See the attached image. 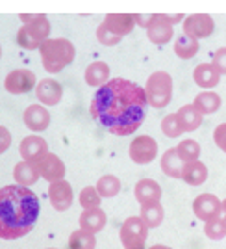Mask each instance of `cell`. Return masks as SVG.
<instances>
[{
	"label": "cell",
	"instance_id": "cell-9",
	"mask_svg": "<svg viewBox=\"0 0 226 249\" xmlns=\"http://www.w3.org/2000/svg\"><path fill=\"white\" fill-rule=\"evenodd\" d=\"M35 167L39 171V177H43L48 184L63 180V177H65V164L62 162V158L54 153H45L41 158H37Z\"/></svg>",
	"mask_w": 226,
	"mask_h": 249
},
{
	"label": "cell",
	"instance_id": "cell-23",
	"mask_svg": "<svg viewBox=\"0 0 226 249\" xmlns=\"http://www.w3.org/2000/svg\"><path fill=\"white\" fill-rule=\"evenodd\" d=\"M110 80V65L106 62H93L85 69V82L93 88H100Z\"/></svg>",
	"mask_w": 226,
	"mask_h": 249
},
{
	"label": "cell",
	"instance_id": "cell-5",
	"mask_svg": "<svg viewBox=\"0 0 226 249\" xmlns=\"http://www.w3.org/2000/svg\"><path fill=\"white\" fill-rule=\"evenodd\" d=\"M145 95H146V104H150L156 110H161L171 103L173 97V78L165 71H156L148 76L146 86H145Z\"/></svg>",
	"mask_w": 226,
	"mask_h": 249
},
{
	"label": "cell",
	"instance_id": "cell-21",
	"mask_svg": "<svg viewBox=\"0 0 226 249\" xmlns=\"http://www.w3.org/2000/svg\"><path fill=\"white\" fill-rule=\"evenodd\" d=\"M180 178L184 180L185 184H189V186H200V184H204L206 178H208V167L200 160L187 162L182 167V177Z\"/></svg>",
	"mask_w": 226,
	"mask_h": 249
},
{
	"label": "cell",
	"instance_id": "cell-43",
	"mask_svg": "<svg viewBox=\"0 0 226 249\" xmlns=\"http://www.w3.org/2000/svg\"><path fill=\"white\" fill-rule=\"evenodd\" d=\"M0 58H2V47H0Z\"/></svg>",
	"mask_w": 226,
	"mask_h": 249
},
{
	"label": "cell",
	"instance_id": "cell-6",
	"mask_svg": "<svg viewBox=\"0 0 226 249\" xmlns=\"http://www.w3.org/2000/svg\"><path fill=\"white\" fill-rule=\"evenodd\" d=\"M148 229L139 216H132L121 225V244L124 249H145Z\"/></svg>",
	"mask_w": 226,
	"mask_h": 249
},
{
	"label": "cell",
	"instance_id": "cell-39",
	"mask_svg": "<svg viewBox=\"0 0 226 249\" xmlns=\"http://www.w3.org/2000/svg\"><path fill=\"white\" fill-rule=\"evenodd\" d=\"M154 15H156V13H150V15H145V13H135L134 22H135V24H139V26H143V28H148V26H150V22L154 21Z\"/></svg>",
	"mask_w": 226,
	"mask_h": 249
},
{
	"label": "cell",
	"instance_id": "cell-4",
	"mask_svg": "<svg viewBox=\"0 0 226 249\" xmlns=\"http://www.w3.org/2000/svg\"><path fill=\"white\" fill-rule=\"evenodd\" d=\"M21 21L24 22L21 30L17 32V43L26 51H35L41 47L43 41L48 39L50 34V22L47 15H21Z\"/></svg>",
	"mask_w": 226,
	"mask_h": 249
},
{
	"label": "cell",
	"instance_id": "cell-37",
	"mask_svg": "<svg viewBox=\"0 0 226 249\" xmlns=\"http://www.w3.org/2000/svg\"><path fill=\"white\" fill-rule=\"evenodd\" d=\"M213 140H215V145L226 153V123H221L217 126L215 130H213Z\"/></svg>",
	"mask_w": 226,
	"mask_h": 249
},
{
	"label": "cell",
	"instance_id": "cell-42",
	"mask_svg": "<svg viewBox=\"0 0 226 249\" xmlns=\"http://www.w3.org/2000/svg\"><path fill=\"white\" fill-rule=\"evenodd\" d=\"M150 249H171L169 246H163V244H156V246H152Z\"/></svg>",
	"mask_w": 226,
	"mask_h": 249
},
{
	"label": "cell",
	"instance_id": "cell-24",
	"mask_svg": "<svg viewBox=\"0 0 226 249\" xmlns=\"http://www.w3.org/2000/svg\"><path fill=\"white\" fill-rule=\"evenodd\" d=\"M176 117H178V121L182 124V130L184 132H193L202 123V115L196 112V108L193 104H184L176 112Z\"/></svg>",
	"mask_w": 226,
	"mask_h": 249
},
{
	"label": "cell",
	"instance_id": "cell-30",
	"mask_svg": "<svg viewBox=\"0 0 226 249\" xmlns=\"http://www.w3.org/2000/svg\"><path fill=\"white\" fill-rule=\"evenodd\" d=\"M196 52H198V41L195 39H189L185 36H180L175 41V54L182 60H191L195 58Z\"/></svg>",
	"mask_w": 226,
	"mask_h": 249
},
{
	"label": "cell",
	"instance_id": "cell-29",
	"mask_svg": "<svg viewBox=\"0 0 226 249\" xmlns=\"http://www.w3.org/2000/svg\"><path fill=\"white\" fill-rule=\"evenodd\" d=\"M95 246H97V236L89 231L78 229L69 236V248L71 249H95Z\"/></svg>",
	"mask_w": 226,
	"mask_h": 249
},
{
	"label": "cell",
	"instance_id": "cell-2",
	"mask_svg": "<svg viewBox=\"0 0 226 249\" xmlns=\"http://www.w3.org/2000/svg\"><path fill=\"white\" fill-rule=\"evenodd\" d=\"M39 199L24 186L8 184L0 188V238H22L35 227L39 218Z\"/></svg>",
	"mask_w": 226,
	"mask_h": 249
},
{
	"label": "cell",
	"instance_id": "cell-10",
	"mask_svg": "<svg viewBox=\"0 0 226 249\" xmlns=\"http://www.w3.org/2000/svg\"><path fill=\"white\" fill-rule=\"evenodd\" d=\"M35 84H37V78L32 71H28V69H15V71H11L6 76L4 88L11 95H22L32 91L35 88Z\"/></svg>",
	"mask_w": 226,
	"mask_h": 249
},
{
	"label": "cell",
	"instance_id": "cell-35",
	"mask_svg": "<svg viewBox=\"0 0 226 249\" xmlns=\"http://www.w3.org/2000/svg\"><path fill=\"white\" fill-rule=\"evenodd\" d=\"M97 39L102 43V45H106V47H115L117 43L121 41V37L113 36L112 32L108 30L104 24H100V26H98V30H97Z\"/></svg>",
	"mask_w": 226,
	"mask_h": 249
},
{
	"label": "cell",
	"instance_id": "cell-25",
	"mask_svg": "<svg viewBox=\"0 0 226 249\" xmlns=\"http://www.w3.org/2000/svg\"><path fill=\"white\" fill-rule=\"evenodd\" d=\"M193 106L196 108V112L200 115H208L213 114L221 108V97L213 91H202L195 97L193 101Z\"/></svg>",
	"mask_w": 226,
	"mask_h": 249
},
{
	"label": "cell",
	"instance_id": "cell-17",
	"mask_svg": "<svg viewBox=\"0 0 226 249\" xmlns=\"http://www.w3.org/2000/svg\"><path fill=\"white\" fill-rule=\"evenodd\" d=\"M19 153H21L22 160H28V162H35L37 158H41L45 153H48V145L47 142L43 140L41 136H26L22 138L21 145H19Z\"/></svg>",
	"mask_w": 226,
	"mask_h": 249
},
{
	"label": "cell",
	"instance_id": "cell-32",
	"mask_svg": "<svg viewBox=\"0 0 226 249\" xmlns=\"http://www.w3.org/2000/svg\"><path fill=\"white\" fill-rule=\"evenodd\" d=\"M204 234L210 240H223L226 236V221L221 216L208 219L204 225Z\"/></svg>",
	"mask_w": 226,
	"mask_h": 249
},
{
	"label": "cell",
	"instance_id": "cell-13",
	"mask_svg": "<svg viewBox=\"0 0 226 249\" xmlns=\"http://www.w3.org/2000/svg\"><path fill=\"white\" fill-rule=\"evenodd\" d=\"M35 97L43 106H56L63 97L62 84L54 78H43L35 86Z\"/></svg>",
	"mask_w": 226,
	"mask_h": 249
},
{
	"label": "cell",
	"instance_id": "cell-20",
	"mask_svg": "<svg viewBox=\"0 0 226 249\" xmlns=\"http://www.w3.org/2000/svg\"><path fill=\"white\" fill-rule=\"evenodd\" d=\"M193 80L196 86H200L204 89H211L219 84L221 74L217 73V69L211 63H198L193 71Z\"/></svg>",
	"mask_w": 226,
	"mask_h": 249
},
{
	"label": "cell",
	"instance_id": "cell-8",
	"mask_svg": "<svg viewBox=\"0 0 226 249\" xmlns=\"http://www.w3.org/2000/svg\"><path fill=\"white\" fill-rule=\"evenodd\" d=\"M130 158L134 160L135 164L145 166V164H150L152 160H156L158 155V143L152 136H137L134 142L130 143Z\"/></svg>",
	"mask_w": 226,
	"mask_h": 249
},
{
	"label": "cell",
	"instance_id": "cell-22",
	"mask_svg": "<svg viewBox=\"0 0 226 249\" xmlns=\"http://www.w3.org/2000/svg\"><path fill=\"white\" fill-rule=\"evenodd\" d=\"M13 177H15V182H17L19 186L28 188L37 182L39 171H37V167H35V162L22 160V162H19V164L15 166V169H13Z\"/></svg>",
	"mask_w": 226,
	"mask_h": 249
},
{
	"label": "cell",
	"instance_id": "cell-40",
	"mask_svg": "<svg viewBox=\"0 0 226 249\" xmlns=\"http://www.w3.org/2000/svg\"><path fill=\"white\" fill-rule=\"evenodd\" d=\"M167 15V13H165ZM184 19V15H167V21L171 22L173 26H175V22H178V21H182Z\"/></svg>",
	"mask_w": 226,
	"mask_h": 249
},
{
	"label": "cell",
	"instance_id": "cell-36",
	"mask_svg": "<svg viewBox=\"0 0 226 249\" xmlns=\"http://www.w3.org/2000/svg\"><path fill=\"white\" fill-rule=\"evenodd\" d=\"M211 65L215 67L219 74H226V47L217 49L215 54H213V63Z\"/></svg>",
	"mask_w": 226,
	"mask_h": 249
},
{
	"label": "cell",
	"instance_id": "cell-18",
	"mask_svg": "<svg viewBox=\"0 0 226 249\" xmlns=\"http://www.w3.org/2000/svg\"><path fill=\"white\" fill-rule=\"evenodd\" d=\"M134 196L139 205L160 203L161 199V186L152 178H141L134 188Z\"/></svg>",
	"mask_w": 226,
	"mask_h": 249
},
{
	"label": "cell",
	"instance_id": "cell-19",
	"mask_svg": "<svg viewBox=\"0 0 226 249\" xmlns=\"http://www.w3.org/2000/svg\"><path fill=\"white\" fill-rule=\"evenodd\" d=\"M80 229L83 231H89L93 234H97V232H100L104 227H106V212H104L102 208H89V210H83L82 216H80Z\"/></svg>",
	"mask_w": 226,
	"mask_h": 249
},
{
	"label": "cell",
	"instance_id": "cell-11",
	"mask_svg": "<svg viewBox=\"0 0 226 249\" xmlns=\"http://www.w3.org/2000/svg\"><path fill=\"white\" fill-rule=\"evenodd\" d=\"M193 212L198 219L208 221L221 216V199L213 194H200L193 201Z\"/></svg>",
	"mask_w": 226,
	"mask_h": 249
},
{
	"label": "cell",
	"instance_id": "cell-14",
	"mask_svg": "<svg viewBox=\"0 0 226 249\" xmlns=\"http://www.w3.org/2000/svg\"><path fill=\"white\" fill-rule=\"evenodd\" d=\"M48 199H50L52 207L56 208L58 212H63L72 205V186L67 180H58V182H52L48 186Z\"/></svg>",
	"mask_w": 226,
	"mask_h": 249
},
{
	"label": "cell",
	"instance_id": "cell-41",
	"mask_svg": "<svg viewBox=\"0 0 226 249\" xmlns=\"http://www.w3.org/2000/svg\"><path fill=\"white\" fill-rule=\"evenodd\" d=\"M221 218L226 221V199L225 201H221Z\"/></svg>",
	"mask_w": 226,
	"mask_h": 249
},
{
	"label": "cell",
	"instance_id": "cell-31",
	"mask_svg": "<svg viewBox=\"0 0 226 249\" xmlns=\"http://www.w3.org/2000/svg\"><path fill=\"white\" fill-rule=\"evenodd\" d=\"M176 153L182 158V162L187 164V162H195L200 156V145L196 143L195 140H184L176 145Z\"/></svg>",
	"mask_w": 226,
	"mask_h": 249
},
{
	"label": "cell",
	"instance_id": "cell-44",
	"mask_svg": "<svg viewBox=\"0 0 226 249\" xmlns=\"http://www.w3.org/2000/svg\"><path fill=\"white\" fill-rule=\"evenodd\" d=\"M47 249H56V248H47Z\"/></svg>",
	"mask_w": 226,
	"mask_h": 249
},
{
	"label": "cell",
	"instance_id": "cell-28",
	"mask_svg": "<svg viewBox=\"0 0 226 249\" xmlns=\"http://www.w3.org/2000/svg\"><path fill=\"white\" fill-rule=\"evenodd\" d=\"M95 188H97V192H98L100 197L112 199L121 192V180L115 175H104L98 178V182H97Z\"/></svg>",
	"mask_w": 226,
	"mask_h": 249
},
{
	"label": "cell",
	"instance_id": "cell-1",
	"mask_svg": "<svg viewBox=\"0 0 226 249\" xmlns=\"http://www.w3.org/2000/svg\"><path fill=\"white\" fill-rule=\"evenodd\" d=\"M146 95L141 86L126 78H112L97 89L91 115L115 136H130L146 115Z\"/></svg>",
	"mask_w": 226,
	"mask_h": 249
},
{
	"label": "cell",
	"instance_id": "cell-34",
	"mask_svg": "<svg viewBox=\"0 0 226 249\" xmlns=\"http://www.w3.org/2000/svg\"><path fill=\"white\" fill-rule=\"evenodd\" d=\"M161 130H163V134L167 136V138H178V136L184 134L182 124H180V121H178L176 114L165 115L163 121H161Z\"/></svg>",
	"mask_w": 226,
	"mask_h": 249
},
{
	"label": "cell",
	"instance_id": "cell-27",
	"mask_svg": "<svg viewBox=\"0 0 226 249\" xmlns=\"http://www.w3.org/2000/svg\"><path fill=\"white\" fill-rule=\"evenodd\" d=\"M165 216V210L160 203H148V205H141V221H143L146 229H156L161 225Z\"/></svg>",
	"mask_w": 226,
	"mask_h": 249
},
{
	"label": "cell",
	"instance_id": "cell-16",
	"mask_svg": "<svg viewBox=\"0 0 226 249\" xmlns=\"http://www.w3.org/2000/svg\"><path fill=\"white\" fill-rule=\"evenodd\" d=\"M24 124L33 132H43L50 124V114L43 104H30L24 110Z\"/></svg>",
	"mask_w": 226,
	"mask_h": 249
},
{
	"label": "cell",
	"instance_id": "cell-7",
	"mask_svg": "<svg viewBox=\"0 0 226 249\" xmlns=\"http://www.w3.org/2000/svg\"><path fill=\"white\" fill-rule=\"evenodd\" d=\"M182 30H184L185 37L198 41V39L210 37L213 34V30H215V21L208 13H193V15L185 17Z\"/></svg>",
	"mask_w": 226,
	"mask_h": 249
},
{
	"label": "cell",
	"instance_id": "cell-3",
	"mask_svg": "<svg viewBox=\"0 0 226 249\" xmlns=\"http://www.w3.org/2000/svg\"><path fill=\"white\" fill-rule=\"evenodd\" d=\"M39 54H41V62L45 71L56 74L62 73L67 65H71L74 60V45L65 37H58V39H47L41 43L39 47Z\"/></svg>",
	"mask_w": 226,
	"mask_h": 249
},
{
	"label": "cell",
	"instance_id": "cell-26",
	"mask_svg": "<svg viewBox=\"0 0 226 249\" xmlns=\"http://www.w3.org/2000/svg\"><path fill=\"white\" fill-rule=\"evenodd\" d=\"M182 167H184V162L176 153V147L175 149H167L161 156V169H163L165 175L171 177V178H180L182 177Z\"/></svg>",
	"mask_w": 226,
	"mask_h": 249
},
{
	"label": "cell",
	"instance_id": "cell-38",
	"mask_svg": "<svg viewBox=\"0 0 226 249\" xmlns=\"http://www.w3.org/2000/svg\"><path fill=\"white\" fill-rule=\"evenodd\" d=\"M11 145V134L6 126H0V155L6 153Z\"/></svg>",
	"mask_w": 226,
	"mask_h": 249
},
{
	"label": "cell",
	"instance_id": "cell-15",
	"mask_svg": "<svg viewBox=\"0 0 226 249\" xmlns=\"http://www.w3.org/2000/svg\"><path fill=\"white\" fill-rule=\"evenodd\" d=\"M102 24L112 32L113 36H117V37H121V39H123L124 36H128V34L135 28L134 15H132V13H108V15L104 17Z\"/></svg>",
	"mask_w": 226,
	"mask_h": 249
},
{
	"label": "cell",
	"instance_id": "cell-12",
	"mask_svg": "<svg viewBox=\"0 0 226 249\" xmlns=\"http://www.w3.org/2000/svg\"><path fill=\"white\" fill-rule=\"evenodd\" d=\"M173 34L175 28L173 24L167 21V15L165 13H156L154 21L150 22V26L146 28V36L148 39L154 43V45H165L173 39Z\"/></svg>",
	"mask_w": 226,
	"mask_h": 249
},
{
	"label": "cell",
	"instance_id": "cell-33",
	"mask_svg": "<svg viewBox=\"0 0 226 249\" xmlns=\"http://www.w3.org/2000/svg\"><path fill=\"white\" fill-rule=\"evenodd\" d=\"M100 196L97 192L95 186H85L80 192V205L83 207V210H89V208H98L100 207Z\"/></svg>",
	"mask_w": 226,
	"mask_h": 249
}]
</instances>
